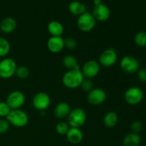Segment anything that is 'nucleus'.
<instances>
[{"instance_id":"2eb2a0df","label":"nucleus","mask_w":146,"mask_h":146,"mask_svg":"<svg viewBox=\"0 0 146 146\" xmlns=\"http://www.w3.org/2000/svg\"><path fill=\"white\" fill-rule=\"evenodd\" d=\"M66 138L70 143L73 145L79 144L84 138V134L82 131L79 128H71L70 127L69 130L66 133Z\"/></svg>"},{"instance_id":"b1692460","label":"nucleus","mask_w":146,"mask_h":146,"mask_svg":"<svg viewBox=\"0 0 146 146\" xmlns=\"http://www.w3.org/2000/svg\"><path fill=\"white\" fill-rule=\"evenodd\" d=\"M135 44L139 47L146 46V32L145 31H139L135 34L134 37Z\"/></svg>"},{"instance_id":"aec40b11","label":"nucleus","mask_w":146,"mask_h":146,"mask_svg":"<svg viewBox=\"0 0 146 146\" xmlns=\"http://www.w3.org/2000/svg\"><path fill=\"white\" fill-rule=\"evenodd\" d=\"M141 142V138L139 134L131 133L124 137L123 140V146H139Z\"/></svg>"},{"instance_id":"6ab92c4d","label":"nucleus","mask_w":146,"mask_h":146,"mask_svg":"<svg viewBox=\"0 0 146 146\" xmlns=\"http://www.w3.org/2000/svg\"><path fill=\"white\" fill-rule=\"evenodd\" d=\"M68 10L72 14L79 17L86 11V7L81 1H73L68 5Z\"/></svg>"},{"instance_id":"cd10ccee","label":"nucleus","mask_w":146,"mask_h":146,"mask_svg":"<svg viewBox=\"0 0 146 146\" xmlns=\"http://www.w3.org/2000/svg\"><path fill=\"white\" fill-rule=\"evenodd\" d=\"M11 111V108L8 106V104L4 101L0 102V118H4L8 115L9 112Z\"/></svg>"},{"instance_id":"9d476101","label":"nucleus","mask_w":146,"mask_h":146,"mask_svg":"<svg viewBox=\"0 0 146 146\" xmlns=\"http://www.w3.org/2000/svg\"><path fill=\"white\" fill-rule=\"evenodd\" d=\"M51 104L50 96L44 92H38L34 95L32 99V105L38 111H44L48 108Z\"/></svg>"},{"instance_id":"2f4dec72","label":"nucleus","mask_w":146,"mask_h":146,"mask_svg":"<svg viewBox=\"0 0 146 146\" xmlns=\"http://www.w3.org/2000/svg\"><path fill=\"white\" fill-rule=\"evenodd\" d=\"M136 74L137 78H138V80L140 82H146V68H139L138 71L136 72Z\"/></svg>"},{"instance_id":"a878e982","label":"nucleus","mask_w":146,"mask_h":146,"mask_svg":"<svg viewBox=\"0 0 146 146\" xmlns=\"http://www.w3.org/2000/svg\"><path fill=\"white\" fill-rule=\"evenodd\" d=\"M70 126L68 123H66L64 121H61L58 122L56 125V131L58 134L61 135H66L67 132L69 130Z\"/></svg>"},{"instance_id":"4be33fe9","label":"nucleus","mask_w":146,"mask_h":146,"mask_svg":"<svg viewBox=\"0 0 146 146\" xmlns=\"http://www.w3.org/2000/svg\"><path fill=\"white\" fill-rule=\"evenodd\" d=\"M62 64L68 70L80 69L78 61L73 55L65 56L62 60Z\"/></svg>"},{"instance_id":"7ed1b4c3","label":"nucleus","mask_w":146,"mask_h":146,"mask_svg":"<svg viewBox=\"0 0 146 146\" xmlns=\"http://www.w3.org/2000/svg\"><path fill=\"white\" fill-rule=\"evenodd\" d=\"M68 124L71 128H81L86 121V113L81 108H75L71 110L67 117Z\"/></svg>"},{"instance_id":"7c9ffc66","label":"nucleus","mask_w":146,"mask_h":146,"mask_svg":"<svg viewBox=\"0 0 146 146\" xmlns=\"http://www.w3.org/2000/svg\"><path fill=\"white\" fill-rule=\"evenodd\" d=\"M131 128L132 130V133H139L143 129V124L141 121H135L131 123Z\"/></svg>"},{"instance_id":"20e7f679","label":"nucleus","mask_w":146,"mask_h":146,"mask_svg":"<svg viewBox=\"0 0 146 146\" xmlns=\"http://www.w3.org/2000/svg\"><path fill=\"white\" fill-rule=\"evenodd\" d=\"M17 64L13 58H4L0 61V77L4 79H8L14 76L16 74Z\"/></svg>"},{"instance_id":"f3484780","label":"nucleus","mask_w":146,"mask_h":146,"mask_svg":"<svg viewBox=\"0 0 146 146\" xmlns=\"http://www.w3.org/2000/svg\"><path fill=\"white\" fill-rule=\"evenodd\" d=\"M17 22L12 17H6L0 22V30L5 34H10L17 29Z\"/></svg>"},{"instance_id":"dca6fc26","label":"nucleus","mask_w":146,"mask_h":146,"mask_svg":"<svg viewBox=\"0 0 146 146\" xmlns=\"http://www.w3.org/2000/svg\"><path fill=\"white\" fill-rule=\"evenodd\" d=\"M71 111V108L69 104L66 102H60L54 108V113L58 119H64L67 118Z\"/></svg>"},{"instance_id":"4468645a","label":"nucleus","mask_w":146,"mask_h":146,"mask_svg":"<svg viewBox=\"0 0 146 146\" xmlns=\"http://www.w3.org/2000/svg\"><path fill=\"white\" fill-rule=\"evenodd\" d=\"M46 46L50 52L58 54L64 48V39L61 36H51L47 41Z\"/></svg>"},{"instance_id":"423d86ee","label":"nucleus","mask_w":146,"mask_h":146,"mask_svg":"<svg viewBox=\"0 0 146 146\" xmlns=\"http://www.w3.org/2000/svg\"><path fill=\"white\" fill-rule=\"evenodd\" d=\"M120 67L125 74H135L140 68L139 61L133 56H125L120 61Z\"/></svg>"},{"instance_id":"bb28decb","label":"nucleus","mask_w":146,"mask_h":146,"mask_svg":"<svg viewBox=\"0 0 146 146\" xmlns=\"http://www.w3.org/2000/svg\"><path fill=\"white\" fill-rule=\"evenodd\" d=\"M64 39V48L68 50H74L77 47L78 43L74 38L72 37H68Z\"/></svg>"},{"instance_id":"39448f33","label":"nucleus","mask_w":146,"mask_h":146,"mask_svg":"<svg viewBox=\"0 0 146 146\" xmlns=\"http://www.w3.org/2000/svg\"><path fill=\"white\" fill-rule=\"evenodd\" d=\"M96 21L93 14L88 11H86L80 15L77 19V27L83 32H88L95 27Z\"/></svg>"},{"instance_id":"c85d7f7f","label":"nucleus","mask_w":146,"mask_h":146,"mask_svg":"<svg viewBox=\"0 0 146 146\" xmlns=\"http://www.w3.org/2000/svg\"><path fill=\"white\" fill-rule=\"evenodd\" d=\"M81 88L85 92L88 93L94 88V83L90 78H84L81 85Z\"/></svg>"},{"instance_id":"5701e85b","label":"nucleus","mask_w":146,"mask_h":146,"mask_svg":"<svg viewBox=\"0 0 146 146\" xmlns=\"http://www.w3.org/2000/svg\"><path fill=\"white\" fill-rule=\"evenodd\" d=\"M11 46L9 42L4 37L0 36V57L5 58L10 52Z\"/></svg>"},{"instance_id":"393cba45","label":"nucleus","mask_w":146,"mask_h":146,"mask_svg":"<svg viewBox=\"0 0 146 146\" xmlns=\"http://www.w3.org/2000/svg\"><path fill=\"white\" fill-rule=\"evenodd\" d=\"M15 75L20 79H27L29 76L30 71L27 66H21L17 67Z\"/></svg>"},{"instance_id":"f257e3e1","label":"nucleus","mask_w":146,"mask_h":146,"mask_svg":"<svg viewBox=\"0 0 146 146\" xmlns=\"http://www.w3.org/2000/svg\"><path fill=\"white\" fill-rule=\"evenodd\" d=\"M84 76L80 69L68 70L64 74L62 78V83L64 86L70 89L81 87V84L84 79Z\"/></svg>"},{"instance_id":"412c9836","label":"nucleus","mask_w":146,"mask_h":146,"mask_svg":"<svg viewBox=\"0 0 146 146\" xmlns=\"http://www.w3.org/2000/svg\"><path fill=\"white\" fill-rule=\"evenodd\" d=\"M118 123V115L114 111H109L104 117V124L107 128H113Z\"/></svg>"},{"instance_id":"473e14b6","label":"nucleus","mask_w":146,"mask_h":146,"mask_svg":"<svg viewBox=\"0 0 146 146\" xmlns=\"http://www.w3.org/2000/svg\"><path fill=\"white\" fill-rule=\"evenodd\" d=\"M93 2H94V6H98L99 5V4H102V1H101V0H94Z\"/></svg>"},{"instance_id":"ddd939ff","label":"nucleus","mask_w":146,"mask_h":146,"mask_svg":"<svg viewBox=\"0 0 146 146\" xmlns=\"http://www.w3.org/2000/svg\"><path fill=\"white\" fill-rule=\"evenodd\" d=\"M92 14L96 21L104 22L109 19L111 16V11L108 6L102 3L98 6H94Z\"/></svg>"},{"instance_id":"72a5a7b5","label":"nucleus","mask_w":146,"mask_h":146,"mask_svg":"<svg viewBox=\"0 0 146 146\" xmlns=\"http://www.w3.org/2000/svg\"><path fill=\"white\" fill-rule=\"evenodd\" d=\"M0 33H1V30H0Z\"/></svg>"},{"instance_id":"a211bd4d","label":"nucleus","mask_w":146,"mask_h":146,"mask_svg":"<svg viewBox=\"0 0 146 146\" xmlns=\"http://www.w3.org/2000/svg\"><path fill=\"white\" fill-rule=\"evenodd\" d=\"M47 30L51 36H61L64 31L62 24L58 21H50L47 26Z\"/></svg>"},{"instance_id":"6e6552de","label":"nucleus","mask_w":146,"mask_h":146,"mask_svg":"<svg viewBox=\"0 0 146 146\" xmlns=\"http://www.w3.org/2000/svg\"><path fill=\"white\" fill-rule=\"evenodd\" d=\"M118 60V55L117 52L114 48H108L107 49L104 50L101 54L99 56V64L104 67L113 66L115 65V63Z\"/></svg>"},{"instance_id":"9b49d317","label":"nucleus","mask_w":146,"mask_h":146,"mask_svg":"<svg viewBox=\"0 0 146 146\" xmlns=\"http://www.w3.org/2000/svg\"><path fill=\"white\" fill-rule=\"evenodd\" d=\"M85 78H95L98 76L100 71V64L94 60H90L86 62L81 69Z\"/></svg>"},{"instance_id":"f8f14e48","label":"nucleus","mask_w":146,"mask_h":146,"mask_svg":"<svg viewBox=\"0 0 146 146\" xmlns=\"http://www.w3.org/2000/svg\"><path fill=\"white\" fill-rule=\"evenodd\" d=\"M107 98V95L105 91L99 88H93L88 93L87 101L93 106H98L104 104Z\"/></svg>"},{"instance_id":"1a4fd4ad","label":"nucleus","mask_w":146,"mask_h":146,"mask_svg":"<svg viewBox=\"0 0 146 146\" xmlns=\"http://www.w3.org/2000/svg\"><path fill=\"white\" fill-rule=\"evenodd\" d=\"M25 96L21 91H14L7 96L6 103L8 104L11 110L20 109L25 103Z\"/></svg>"},{"instance_id":"0eeeda50","label":"nucleus","mask_w":146,"mask_h":146,"mask_svg":"<svg viewBox=\"0 0 146 146\" xmlns=\"http://www.w3.org/2000/svg\"><path fill=\"white\" fill-rule=\"evenodd\" d=\"M144 97L143 91L138 87L133 86L128 88L124 94V98L127 104L135 106L139 104Z\"/></svg>"},{"instance_id":"f03ea898","label":"nucleus","mask_w":146,"mask_h":146,"mask_svg":"<svg viewBox=\"0 0 146 146\" xmlns=\"http://www.w3.org/2000/svg\"><path fill=\"white\" fill-rule=\"evenodd\" d=\"M6 119L10 125L17 128H23L29 123V116L27 113L21 109L11 110Z\"/></svg>"},{"instance_id":"c756f323","label":"nucleus","mask_w":146,"mask_h":146,"mask_svg":"<svg viewBox=\"0 0 146 146\" xmlns=\"http://www.w3.org/2000/svg\"><path fill=\"white\" fill-rule=\"evenodd\" d=\"M10 128L9 123L7 121V120L4 118H0V134L5 133L8 132Z\"/></svg>"}]
</instances>
